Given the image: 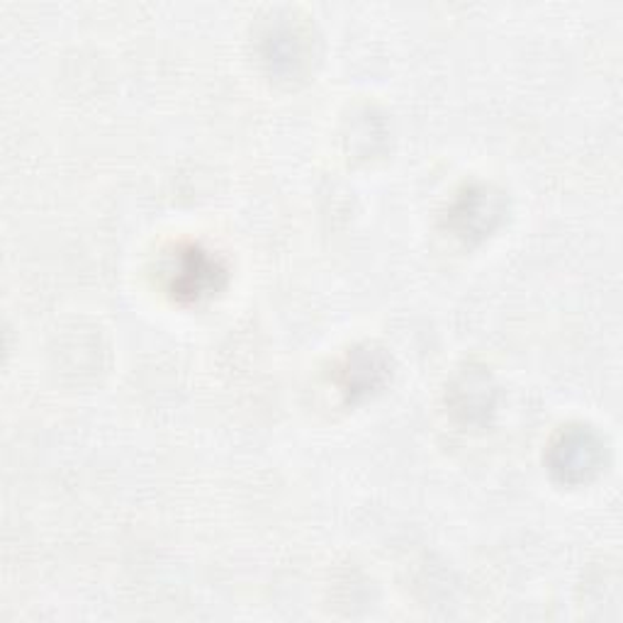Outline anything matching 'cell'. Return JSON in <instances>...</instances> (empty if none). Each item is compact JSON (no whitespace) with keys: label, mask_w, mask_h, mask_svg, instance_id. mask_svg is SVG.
<instances>
[{"label":"cell","mask_w":623,"mask_h":623,"mask_svg":"<svg viewBox=\"0 0 623 623\" xmlns=\"http://www.w3.org/2000/svg\"><path fill=\"white\" fill-rule=\"evenodd\" d=\"M485 212L499 215L502 210H499V203L495 195H490L487 190H475L468 195V200H463L456 217L466 219V227H463V231H485V229L490 231L492 217H485Z\"/></svg>","instance_id":"obj_3"},{"label":"cell","mask_w":623,"mask_h":623,"mask_svg":"<svg viewBox=\"0 0 623 623\" xmlns=\"http://www.w3.org/2000/svg\"><path fill=\"white\" fill-rule=\"evenodd\" d=\"M602 442L588 429H572L560 436V442L553 446L551 468L560 480L580 482L588 480L590 475L602 468Z\"/></svg>","instance_id":"obj_1"},{"label":"cell","mask_w":623,"mask_h":623,"mask_svg":"<svg viewBox=\"0 0 623 623\" xmlns=\"http://www.w3.org/2000/svg\"><path fill=\"white\" fill-rule=\"evenodd\" d=\"M219 276L217 266L207 259L205 253L200 251H186L178 259V268H176V292L178 295H193L198 298L203 292L210 290L215 285V278Z\"/></svg>","instance_id":"obj_2"}]
</instances>
